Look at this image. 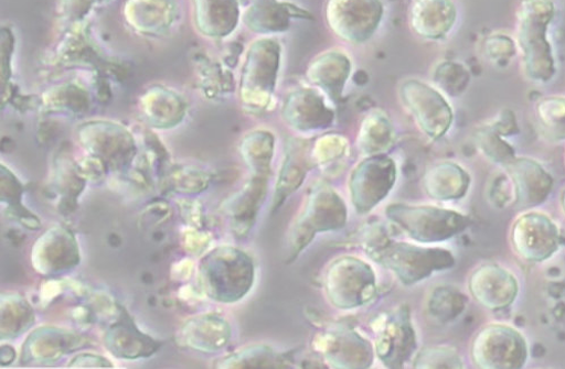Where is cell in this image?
Returning <instances> with one entry per match:
<instances>
[{"label":"cell","mask_w":565,"mask_h":369,"mask_svg":"<svg viewBox=\"0 0 565 369\" xmlns=\"http://www.w3.org/2000/svg\"><path fill=\"white\" fill-rule=\"evenodd\" d=\"M363 246L375 262L390 270L405 285L417 284L436 272L456 265L454 253L447 249L392 240L383 230L372 231Z\"/></svg>","instance_id":"obj_1"},{"label":"cell","mask_w":565,"mask_h":369,"mask_svg":"<svg viewBox=\"0 0 565 369\" xmlns=\"http://www.w3.org/2000/svg\"><path fill=\"white\" fill-rule=\"evenodd\" d=\"M554 15L553 0H522L518 10L516 44L524 74L535 84H548L556 74L547 36Z\"/></svg>","instance_id":"obj_2"},{"label":"cell","mask_w":565,"mask_h":369,"mask_svg":"<svg viewBox=\"0 0 565 369\" xmlns=\"http://www.w3.org/2000/svg\"><path fill=\"white\" fill-rule=\"evenodd\" d=\"M347 223L348 209L342 196L328 184H316L290 229L287 264L295 263L318 234L341 230Z\"/></svg>","instance_id":"obj_3"},{"label":"cell","mask_w":565,"mask_h":369,"mask_svg":"<svg viewBox=\"0 0 565 369\" xmlns=\"http://www.w3.org/2000/svg\"><path fill=\"white\" fill-rule=\"evenodd\" d=\"M200 276L210 299L233 304L244 300L253 290L256 267L246 252L222 246L201 260Z\"/></svg>","instance_id":"obj_4"},{"label":"cell","mask_w":565,"mask_h":369,"mask_svg":"<svg viewBox=\"0 0 565 369\" xmlns=\"http://www.w3.org/2000/svg\"><path fill=\"white\" fill-rule=\"evenodd\" d=\"M386 217L420 243H436L452 239L469 227L465 215L433 205L393 203L386 208Z\"/></svg>","instance_id":"obj_5"},{"label":"cell","mask_w":565,"mask_h":369,"mask_svg":"<svg viewBox=\"0 0 565 369\" xmlns=\"http://www.w3.org/2000/svg\"><path fill=\"white\" fill-rule=\"evenodd\" d=\"M281 63V45L274 37L252 44L241 76L242 102L255 110L267 109L274 98Z\"/></svg>","instance_id":"obj_6"},{"label":"cell","mask_w":565,"mask_h":369,"mask_svg":"<svg viewBox=\"0 0 565 369\" xmlns=\"http://www.w3.org/2000/svg\"><path fill=\"white\" fill-rule=\"evenodd\" d=\"M470 358L480 369H520L529 361L530 346L514 326L491 323L476 334Z\"/></svg>","instance_id":"obj_7"},{"label":"cell","mask_w":565,"mask_h":369,"mask_svg":"<svg viewBox=\"0 0 565 369\" xmlns=\"http://www.w3.org/2000/svg\"><path fill=\"white\" fill-rule=\"evenodd\" d=\"M324 283L330 303L342 311L369 305L376 299L379 291L373 268L354 257H342L333 261Z\"/></svg>","instance_id":"obj_8"},{"label":"cell","mask_w":565,"mask_h":369,"mask_svg":"<svg viewBox=\"0 0 565 369\" xmlns=\"http://www.w3.org/2000/svg\"><path fill=\"white\" fill-rule=\"evenodd\" d=\"M399 98L409 111L419 130L430 140L446 137L454 126L455 112L438 89L426 82L411 78L399 87Z\"/></svg>","instance_id":"obj_9"},{"label":"cell","mask_w":565,"mask_h":369,"mask_svg":"<svg viewBox=\"0 0 565 369\" xmlns=\"http://www.w3.org/2000/svg\"><path fill=\"white\" fill-rule=\"evenodd\" d=\"M383 18L382 0H328L326 7V20L331 31L353 46L369 43Z\"/></svg>","instance_id":"obj_10"},{"label":"cell","mask_w":565,"mask_h":369,"mask_svg":"<svg viewBox=\"0 0 565 369\" xmlns=\"http://www.w3.org/2000/svg\"><path fill=\"white\" fill-rule=\"evenodd\" d=\"M396 180V163L385 153L359 162L349 178L350 199L355 213H372L392 192Z\"/></svg>","instance_id":"obj_11"},{"label":"cell","mask_w":565,"mask_h":369,"mask_svg":"<svg viewBox=\"0 0 565 369\" xmlns=\"http://www.w3.org/2000/svg\"><path fill=\"white\" fill-rule=\"evenodd\" d=\"M514 253L526 263H543L559 249L561 234L553 219L537 211L522 214L511 228Z\"/></svg>","instance_id":"obj_12"},{"label":"cell","mask_w":565,"mask_h":369,"mask_svg":"<svg viewBox=\"0 0 565 369\" xmlns=\"http://www.w3.org/2000/svg\"><path fill=\"white\" fill-rule=\"evenodd\" d=\"M312 347L333 368L365 369L372 367L375 346L348 326L318 334Z\"/></svg>","instance_id":"obj_13"},{"label":"cell","mask_w":565,"mask_h":369,"mask_svg":"<svg viewBox=\"0 0 565 369\" xmlns=\"http://www.w3.org/2000/svg\"><path fill=\"white\" fill-rule=\"evenodd\" d=\"M411 308L401 305L386 316L375 341L376 357L387 368H403L417 354Z\"/></svg>","instance_id":"obj_14"},{"label":"cell","mask_w":565,"mask_h":369,"mask_svg":"<svg viewBox=\"0 0 565 369\" xmlns=\"http://www.w3.org/2000/svg\"><path fill=\"white\" fill-rule=\"evenodd\" d=\"M326 97L316 88L296 89L282 102L281 117L299 133L328 130L334 124L337 113Z\"/></svg>","instance_id":"obj_15"},{"label":"cell","mask_w":565,"mask_h":369,"mask_svg":"<svg viewBox=\"0 0 565 369\" xmlns=\"http://www.w3.org/2000/svg\"><path fill=\"white\" fill-rule=\"evenodd\" d=\"M468 290L481 307L498 312L515 302L520 285L512 271L495 263H486L472 271Z\"/></svg>","instance_id":"obj_16"},{"label":"cell","mask_w":565,"mask_h":369,"mask_svg":"<svg viewBox=\"0 0 565 369\" xmlns=\"http://www.w3.org/2000/svg\"><path fill=\"white\" fill-rule=\"evenodd\" d=\"M32 265L45 275L65 273L81 261L74 234L65 227H53L40 236L32 248Z\"/></svg>","instance_id":"obj_17"},{"label":"cell","mask_w":565,"mask_h":369,"mask_svg":"<svg viewBox=\"0 0 565 369\" xmlns=\"http://www.w3.org/2000/svg\"><path fill=\"white\" fill-rule=\"evenodd\" d=\"M505 170L514 191V207L526 210L540 207L550 197L554 180L534 159L520 156L508 163Z\"/></svg>","instance_id":"obj_18"},{"label":"cell","mask_w":565,"mask_h":369,"mask_svg":"<svg viewBox=\"0 0 565 369\" xmlns=\"http://www.w3.org/2000/svg\"><path fill=\"white\" fill-rule=\"evenodd\" d=\"M86 340L60 327L44 326L25 340L21 361L25 365H51L85 346Z\"/></svg>","instance_id":"obj_19"},{"label":"cell","mask_w":565,"mask_h":369,"mask_svg":"<svg viewBox=\"0 0 565 369\" xmlns=\"http://www.w3.org/2000/svg\"><path fill=\"white\" fill-rule=\"evenodd\" d=\"M311 146L312 141L310 140H289L275 186L273 214H276L281 205L302 186L308 173L316 167Z\"/></svg>","instance_id":"obj_20"},{"label":"cell","mask_w":565,"mask_h":369,"mask_svg":"<svg viewBox=\"0 0 565 369\" xmlns=\"http://www.w3.org/2000/svg\"><path fill=\"white\" fill-rule=\"evenodd\" d=\"M118 308L117 321L109 325L104 336L107 350L116 358L128 360L154 355L160 348L159 343L139 329L126 308Z\"/></svg>","instance_id":"obj_21"},{"label":"cell","mask_w":565,"mask_h":369,"mask_svg":"<svg viewBox=\"0 0 565 369\" xmlns=\"http://www.w3.org/2000/svg\"><path fill=\"white\" fill-rule=\"evenodd\" d=\"M352 73L351 58L342 51H328L315 57L307 69L310 85L338 104Z\"/></svg>","instance_id":"obj_22"},{"label":"cell","mask_w":565,"mask_h":369,"mask_svg":"<svg viewBox=\"0 0 565 369\" xmlns=\"http://www.w3.org/2000/svg\"><path fill=\"white\" fill-rule=\"evenodd\" d=\"M458 19L452 0H413L409 8V24L420 37L441 40L450 34Z\"/></svg>","instance_id":"obj_23"},{"label":"cell","mask_w":565,"mask_h":369,"mask_svg":"<svg viewBox=\"0 0 565 369\" xmlns=\"http://www.w3.org/2000/svg\"><path fill=\"white\" fill-rule=\"evenodd\" d=\"M231 340V326L221 315L210 313L186 321L178 336L181 346L200 352H218Z\"/></svg>","instance_id":"obj_24"},{"label":"cell","mask_w":565,"mask_h":369,"mask_svg":"<svg viewBox=\"0 0 565 369\" xmlns=\"http://www.w3.org/2000/svg\"><path fill=\"white\" fill-rule=\"evenodd\" d=\"M312 20V14L289 2L265 0L250 3L244 15L246 25L255 33L271 35L285 33L291 28L292 20Z\"/></svg>","instance_id":"obj_25"},{"label":"cell","mask_w":565,"mask_h":369,"mask_svg":"<svg viewBox=\"0 0 565 369\" xmlns=\"http://www.w3.org/2000/svg\"><path fill=\"white\" fill-rule=\"evenodd\" d=\"M469 173L452 161H441L429 167L423 178L425 193L440 202L463 198L470 188Z\"/></svg>","instance_id":"obj_26"},{"label":"cell","mask_w":565,"mask_h":369,"mask_svg":"<svg viewBox=\"0 0 565 369\" xmlns=\"http://www.w3.org/2000/svg\"><path fill=\"white\" fill-rule=\"evenodd\" d=\"M266 177L254 176L247 186L230 202L227 213L232 218V229L236 237H246L255 227L268 189Z\"/></svg>","instance_id":"obj_27"},{"label":"cell","mask_w":565,"mask_h":369,"mask_svg":"<svg viewBox=\"0 0 565 369\" xmlns=\"http://www.w3.org/2000/svg\"><path fill=\"white\" fill-rule=\"evenodd\" d=\"M196 24L204 34L224 37L239 20L237 0H195Z\"/></svg>","instance_id":"obj_28"},{"label":"cell","mask_w":565,"mask_h":369,"mask_svg":"<svg viewBox=\"0 0 565 369\" xmlns=\"http://www.w3.org/2000/svg\"><path fill=\"white\" fill-rule=\"evenodd\" d=\"M296 360L290 354L281 352L267 345H253L220 358L215 368L223 369H289Z\"/></svg>","instance_id":"obj_29"},{"label":"cell","mask_w":565,"mask_h":369,"mask_svg":"<svg viewBox=\"0 0 565 369\" xmlns=\"http://www.w3.org/2000/svg\"><path fill=\"white\" fill-rule=\"evenodd\" d=\"M394 127L387 115L382 110H373L363 119L359 135L358 149L365 155L384 154L393 145Z\"/></svg>","instance_id":"obj_30"},{"label":"cell","mask_w":565,"mask_h":369,"mask_svg":"<svg viewBox=\"0 0 565 369\" xmlns=\"http://www.w3.org/2000/svg\"><path fill=\"white\" fill-rule=\"evenodd\" d=\"M275 152V137L264 130L248 134L241 143V153L254 176L269 178Z\"/></svg>","instance_id":"obj_31"},{"label":"cell","mask_w":565,"mask_h":369,"mask_svg":"<svg viewBox=\"0 0 565 369\" xmlns=\"http://www.w3.org/2000/svg\"><path fill=\"white\" fill-rule=\"evenodd\" d=\"M34 323V312L20 295L2 297V340L14 339L30 329Z\"/></svg>","instance_id":"obj_32"},{"label":"cell","mask_w":565,"mask_h":369,"mask_svg":"<svg viewBox=\"0 0 565 369\" xmlns=\"http://www.w3.org/2000/svg\"><path fill=\"white\" fill-rule=\"evenodd\" d=\"M99 127L104 137L97 134L95 138L103 142H95L90 148L102 158L108 159L113 165H117L120 160L125 162V160L131 159L134 152V141L131 137L117 127L105 124H100Z\"/></svg>","instance_id":"obj_33"},{"label":"cell","mask_w":565,"mask_h":369,"mask_svg":"<svg viewBox=\"0 0 565 369\" xmlns=\"http://www.w3.org/2000/svg\"><path fill=\"white\" fill-rule=\"evenodd\" d=\"M536 116L547 139L565 141V97L551 96L542 99L536 106Z\"/></svg>","instance_id":"obj_34"},{"label":"cell","mask_w":565,"mask_h":369,"mask_svg":"<svg viewBox=\"0 0 565 369\" xmlns=\"http://www.w3.org/2000/svg\"><path fill=\"white\" fill-rule=\"evenodd\" d=\"M466 307L462 295L450 286H437L427 301V311L431 318L447 323L456 319Z\"/></svg>","instance_id":"obj_35"},{"label":"cell","mask_w":565,"mask_h":369,"mask_svg":"<svg viewBox=\"0 0 565 369\" xmlns=\"http://www.w3.org/2000/svg\"><path fill=\"white\" fill-rule=\"evenodd\" d=\"M433 77L437 89L454 98L460 97L467 91L471 78L463 64L452 61L439 63Z\"/></svg>","instance_id":"obj_36"},{"label":"cell","mask_w":565,"mask_h":369,"mask_svg":"<svg viewBox=\"0 0 565 369\" xmlns=\"http://www.w3.org/2000/svg\"><path fill=\"white\" fill-rule=\"evenodd\" d=\"M22 187L19 181L2 166V200L10 205V211L28 229L36 230L40 221L21 204Z\"/></svg>","instance_id":"obj_37"},{"label":"cell","mask_w":565,"mask_h":369,"mask_svg":"<svg viewBox=\"0 0 565 369\" xmlns=\"http://www.w3.org/2000/svg\"><path fill=\"white\" fill-rule=\"evenodd\" d=\"M415 368H463L458 350L449 346H430L418 351L413 360Z\"/></svg>","instance_id":"obj_38"},{"label":"cell","mask_w":565,"mask_h":369,"mask_svg":"<svg viewBox=\"0 0 565 369\" xmlns=\"http://www.w3.org/2000/svg\"><path fill=\"white\" fill-rule=\"evenodd\" d=\"M476 143L491 161L500 163L504 167L515 158L513 148L502 139L501 133L493 127L479 130L476 134Z\"/></svg>","instance_id":"obj_39"},{"label":"cell","mask_w":565,"mask_h":369,"mask_svg":"<svg viewBox=\"0 0 565 369\" xmlns=\"http://www.w3.org/2000/svg\"><path fill=\"white\" fill-rule=\"evenodd\" d=\"M349 151V142L345 138L338 134H328L312 142L311 154L316 167L330 165L343 156Z\"/></svg>","instance_id":"obj_40"},{"label":"cell","mask_w":565,"mask_h":369,"mask_svg":"<svg viewBox=\"0 0 565 369\" xmlns=\"http://www.w3.org/2000/svg\"><path fill=\"white\" fill-rule=\"evenodd\" d=\"M488 57L498 64L508 63L516 53L513 40L504 34H494L486 41Z\"/></svg>","instance_id":"obj_41"},{"label":"cell","mask_w":565,"mask_h":369,"mask_svg":"<svg viewBox=\"0 0 565 369\" xmlns=\"http://www.w3.org/2000/svg\"><path fill=\"white\" fill-rule=\"evenodd\" d=\"M70 368H110L111 362L105 357L94 354H79L68 363Z\"/></svg>","instance_id":"obj_42"},{"label":"cell","mask_w":565,"mask_h":369,"mask_svg":"<svg viewBox=\"0 0 565 369\" xmlns=\"http://www.w3.org/2000/svg\"><path fill=\"white\" fill-rule=\"evenodd\" d=\"M0 351H2V355H0V362H2V366L10 365L15 360L17 352L13 347L4 345Z\"/></svg>","instance_id":"obj_43"},{"label":"cell","mask_w":565,"mask_h":369,"mask_svg":"<svg viewBox=\"0 0 565 369\" xmlns=\"http://www.w3.org/2000/svg\"><path fill=\"white\" fill-rule=\"evenodd\" d=\"M561 207H562V210L565 215V189L563 191L562 195H561Z\"/></svg>","instance_id":"obj_44"},{"label":"cell","mask_w":565,"mask_h":369,"mask_svg":"<svg viewBox=\"0 0 565 369\" xmlns=\"http://www.w3.org/2000/svg\"><path fill=\"white\" fill-rule=\"evenodd\" d=\"M265 2V0H250V3Z\"/></svg>","instance_id":"obj_45"}]
</instances>
